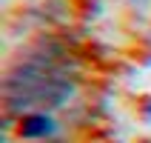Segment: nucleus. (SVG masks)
I'll return each instance as SVG.
<instances>
[{
    "label": "nucleus",
    "mask_w": 151,
    "mask_h": 143,
    "mask_svg": "<svg viewBox=\"0 0 151 143\" xmlns=\"http://www.w3.org/2000/svg\"><path fill=\"white\" fill-rule=\"evenodd\" d=\"M145 57H148L145 63H151V32H148V54H145Z\"/></svg>",
    "instance_id": "4"
},
{
    "label": "nucleus",
    "mask_w": 151,
    "mask_h": 143,
    "mask_svg": "<svg viewBox=\"0 0 151 143\" xmlns=\"http://www.w3.org/2000/svg\"><path fill=\"white\" fill-rule=\"evenodd\" d=\"M57 135V123L49 112H32L20 118V137L26 140H46Z\"/></svg>",
    "instance_id": "2"
},
{
    "label": "nucleus",
    "mask_w": 151,
    "mask_h": 143,
    "mask_svg": "<svg viewBox=\"0 0 151 143\" xmlns=\"http://www.w3.org/2000/svg\"><path fill=\"white\" fill-rule=\"evenodd\" d=\"M134 9H145V6H151V0H128Z\"/></svg>",
    "instance_id": "3"
},
{
    "label": "nucleus",
    "mask_w": 151,
    "mask_h": 143,
    "mask_svg": "<svg viewBox=\"0 0 151 143\" xmlns=\"http://www.w3.org/2000/svg\"><path fill=\"white\" fill-rule=\"evenodd\" d=\"M71 94L74 77L68 75V60L60 57V52H46L14 63L3 83L6 109L20 118L32 112L60 109Z\"/></svg>",
    "instance_id": "1"
}]
</instances>
